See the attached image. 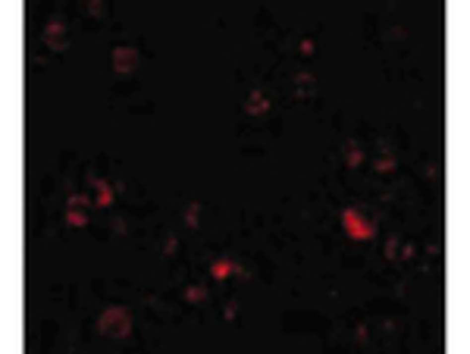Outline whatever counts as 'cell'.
<instances>
[{
  "label": "cell",
  "instance_id": "9c48e42d",
  "mask_svg": "<svg viewBox=\"0 0 470 354\" xmlns=\"http://www.w3.org/2000/svg\"><path fill=\"white\" fill-rule=\"evenodd\" d=\"M295 82H298V97H307V94L314 91V75L298 72V75H295Z\"/></svg>",
  "mask_w": 470,
  "mask_h": 354
},
{
  "label": "cell",
  "instance_id": "d6986e66",
  "mask_svg": "<svg viewBox=\"0 0 470 354\" xmlns=\"http://www.w3.org/2000/svg\"><path fill=\"white\" fill-rule=\"evenodd\" d=\"M113 232H116V235H126V223L116 220V223H113Z\"/></svg>",
  "mask_w": 470,
  "mask_h": 354
},
{
  "label": "cell",
  "instance_id": "ac0fdd59",
  "mask_svg": "<svg viewBox=\"0 0 470 354\" xmlns=\"http://www.w3.org/2000/svg\"><path fill=\"white\" fill-rule=\"evenodd\" d=\"M314 54V41H301V57H311Z\"/></svg>",
  "mask_w": 470,
  "mask_h": 354
},
{
  "label": "cell",
  "instance_id": "7a4b0ae2",
  "mask_svg": "<svg viewBox=\"0 0 470 354\" xmlns=\"http://www.w3.org/2000/svg\"><path fill=\"white\" fill-rule=\"evenodd\" d=\"M342 226L348 229V235H351V238H373V223H367L361 213L357 210H351V207H345L342 210Z\"/></svg>",
  "mask_w": 470,
  "mask_h": 354
},
{
  "label": "cell",
  "instance_id": "3957f363",
  "mask_svg": "<svg viewBox=\"0 0 470 354\" xmlns=\"http://www.w3.org/2000/svg\"><path fill=\"white\" fill-rule=\"evenodd\" d=\"M135 66H138V54L132 51V47H116V51H113V69L119 75L135 72Z\"/></svg>",
  "mask_w": 470,
  "mask_h": 354
},
{
  "label": "cell",
  "instance_id": "ffe728a7",
  "mask_svg": "<svg viewBox=\"0 0 470 354\" xmlns=\"http://www.w3.org/2000/svg\"><path fill=\"white\" fill-rule=\"evenodd\" d=\"M163 251H166V254H173V251H176V238H166V244H163Z\"/></svg>",
  "mask_w": 470,
  "mask_h": 354
},
{
  "label": "cell",
  "instance_id": "52a82bcc",
  "mask_svg": "<svg viewBox=\"0 0 470 354\" xmlns=\"http://www.w3.org/2000/svg\"><path fill=\"white\" fill-rule=\"evenodd\" d=\"M235 273V263L232 260H213L210 263V276L213 279H226V276H232Z\"/></svg>",
  "mask_w": 470,
  "mask_h": 354
},
{
  "label": "cell",
  "instance_id": "30bf717a",
  "mask_svg": "<svg viewBox=\"0 0 470 354\" xmlns=\"http://www.w3.org/2000/svg\"><path fill=\"white\" fill-rule=\"evenodd\" d=\"M198 213H201V204H188V207H185V226H188V229H195V226H198Z\"/></svg>",
  "mask_w": 470,
  "mask_h": 354
},
{
  "label": "cell",
  "instance_id": "8fae6325",
  "mask_svg": "<svg viewBox=\"0 0 470 354\" xmlns=\"http://www.w3.org/2000/svg\"><path fill=\"white\" fill-rule=\"evenodd\" d=\"M185 301L201 304L204 301V289H201V285H188V289H185Z\"/></svg>",
  "mask_w": 470,
  "mask_h": 354
},
{
  "label": "cell",
  "instance_id": "7c38bea8",
  "mask_svg": "<svg viewBox=\"0 0 470 354\" xmlns=\"http://www.w3.org/2000/svg\"><path fill=\"white\" fill-rule=\"evenodd\" d=\"M66 220H69V226H85V223H88V216H85V210H72V207H69Z\"/></svg>",
  "mask_w": 470,
  "mask_h": 354
},
{
  "label": "cell",
  "instance_id": "6da1fadb",
  "mask_svg": "<svg viewBox=\"0 0 470 354\" xmlns=\"http://www.w3.org/2000/svg\"><path fill=\"white\" fill-rule=\"evenodd\" d=\"M97 329H101V336H110V339H126L129 329H132V323H129V313L123 307H110L104 310L101 323H97Z\"/></svg>",
  "mask_w": 470,
  "mask_h": 354
},
{
  "label": "cell",
  "instance_id": "8992f818",
  "mask_svg": "<svg viewBox=\"0 0 470 354\" xmlns=\"http://www.w3.org/2000/svg\"><path fill=\"white\" fill-rule=\"evenodd\" d=\"M91 185L97 188L94 204H97V207H110V204H113V191H110V185H107L104 179H91Z\"/></svg>",
  "mask_w": 470,
  "mask_h": 354
},
{
  "label": "cell",
  "instance_id": "5bb4252c",
  "mask_svg": "<svg viewBox=\"0 0 470 354\" xmlns=\"http://www.w3.org/2000/svg\"><path fill=\"white\" fill-rule=\"evenodd\" d=\"M88 204H91V201L82 198V194H72V198H69V207H72V210H85Z\"/></svg>",
  "mask_w": 470,
  "mask_h": 354
},
{
  "label": "cell",
  "instance_id": "ba28073f",
  "mask_svg": "<svg viewBox=\"0 0 470 354\" xmlns=\"http://www.w3.org/2000/svg\"><path fill=\"white\" fill-rule=\"evenodd\" d=\"M345 160H348V166H361V163H364V151H361L354 141H348V144H345Z\"/></svg>",
  "mask_w": 470,
  "mask_h": 354
},
{
  "label": "cell",
  "instance_id": "4fadbf2b",
  "mask_svg": "<svg viewBox=\"0 0 470 354\" xmlns=\"http://www.w3.org/2000/svg\"><path fill=\"white\" fill-rule=\"evenodd\" d=\"M376 170H379V173H389V170H395V157H392V154H383V157L376 160Z\"/></svg>",
  "mask_w": 470,
  "mask_h": 354
},
{
  "label": "cell",
  "instance_id": "9a60e30c",
  "mask_svg": "<svg viewBox=\"0 0 470 354\" xmlns=\"http://www.w3.org/2000/svg\"><path fill=\"white\" fill-rule=\"evenodd\" d=\"M88 13H91V16H104V3H101V0H94V3H88Z\"/></svg>",
  "mask_w": 470,
  "mask_h": 354
},
{
  "label": "cell",
  "instance_id": "e0dca14e",
  "mask_svg": "<svg viewBox=\"0 0 470 354\" xmlns=\"http://www.w3.org/2000/svg\"><path fill=\"white\" fill-rule=\"evenodd\" d=\"M386 254H389V257H398V241H395V238L386 244Z\"/></svg>",
  "mask_w": 470,
  "mask_h": 354
},
{
  "label": "cell",
  "instance_id": "277c9868",
  "mask_svg": "<svg viewBox=\"0 0 470 354\" xmlns=\"http://www.w3.org/2000/svg\"><path fill=\"white\" fill-rule=\"evenodd\" d=\"M44 44L51 47V51H63V47H66V25H63V22H47V28H44Z\"/></svg>",
  "mask_w": 470,
  "mask_h": 354
},
{
  "label": "cell",
  "instance_id": "5b68a950",
  "mask_svg": "<svg viewBox=\"0 0 470 354\" xmlns=\"http://www.w3.org/2000/svg\"><path fill=\"white\" fill-rule=\"evenodd\" d=\"M267 94H261V91H254V94H248V101H245V110L251 113V116H264L267 113Z\"/></svg>",
  "mask_w": 470,
  "mask_h": 354
},
{
  "label": "cell",
  "instance_id": "2e32d148",
  "mask_svg": "<svg viewBox=\"0 0 470 354\" xmlns=\"http://www.w3.org/2000/svg\"><path fill=\"white\" fill-rule=\"evenodd\" d=\"M235 313H238V304H235V301H229V304H226V320H232Z\"/></svg>",
  "mask_w": 470,
  "mask_h": 354
}]
</instances>
